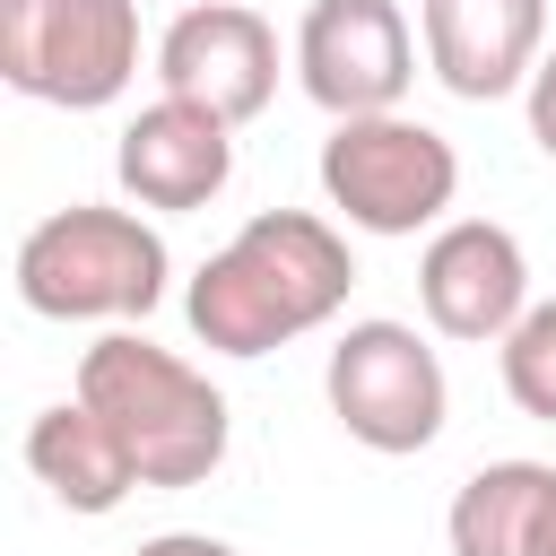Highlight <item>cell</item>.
Masks as SVG:
<instances>
[{
    "instance_id": "1",
    "label": "cell",
    "mask_w": 556,
    "mask_h": 556,
    "mask_svg": "<svg viewBox=\"0 0 556 556\" xmlns=\"http://www.w3.org/2000/svg\"><path fill=\"white\" fill-rule=\"evenodd\" d=\"M356 287L348 235L313 208H261L226 252L200 261V278L182 287V313L200 330V348L217 356H269L304 330H321Z\"/></svg>"
},
{
    "instance_id": "2",
    "label": "cell",
    "mask_w": 556,
    "mask_h": 556,
    "mask_svg": "<svg viewBox=\"0 0 556 556\" xmlns=\"http://www.w3.org/2000/svg\"><path fill=\"white\" fill-rule=\"evenodd\" d=\"M78 400L122 434L139 486H200L226 460V391L139 330H113L78 356Z\"/></svg>"
},
{
    "instance_id": "3",
    "label": "cell",
    "mask_w": 556,
    "mask_h": 556,
    "mask_svg": "<svg viewBox=\"0 0 556 556\" xmlns=\"http://www.w3.org/2000/svg\"><path fill=\"white\" fill-rule=\"evenodd\" d=\"M165 235L130 208H52L17 243V304L43 321H148L165 304Z\"/></svg>"
},
{
    "instance_id": "4",
    "label": "cell",
    "mask_w": 556,
    "mask_h": 556,
    "mask_svg": "<svg viewBox=\"0 0 556 556\" xmlns=\"http://www.w3.org/2000/svg\"><path fill=\"white\" fill-rule=\"evenodd\" d=\"M0 78L61 113H104L139 78V0H0Z\"/></svg>"
},
{
    "instance_id": "5",
    "label": "cell",
    "mask_w": 556,
    "mask_h": 556,
    "mask_svg": "<svg viewBox=\"0 0 556 556\" xmlns=\"http://www.w3.org/2000/svg\"><path fill=\"white\" fill-rule=\"evenodd\" d=\"M321 191L356 235H417L452 208L460 156H452L443 130H426L408 113H365V122H330Z\"/></svg>"
},
{
    "instance_id": "6",
    "label": "cell",
    "mask_w": 556,
    "mask_h": 556,
    "mask_svg": "<svg viewBox=\"0 0 556 556\" xmlns=\"http://www.w3.org/2000/svg\"><path fill=\"white\" fill-rule=\"evenodd\" d=\"M330 417L365 443V452H426L452 417V382H443V356L408 330V321H348L339 348H330Z\"/></svg>"
},
{
    "instance_id": "7",
    "label": "cell",
    "mask_w": 556,
    "mask_h": 556,
    "mask_svg": "<svg viewBox=\"0 0 556 556\" xmlns=\"http://www.w3.org/2000/svg\"><path fill=\"white\" fill-rule=\"evenodd\" d=\"M295 78L330 122L400 113V96L417 78V35H408L400 0H313L295 26Z\"/></svg>"
},
{
    "instance_id": "8",
    "label": "cell",
    "mask_w": 556,
    "mask_h": 556,
    "mask_svg": "<svg viewBox=\"0 0 556 556\" xmlns=\"http://www.w3.org/2000/svg\"><path fill=\"white\" fill-rule=\"evenodd\" d=\"M156 87L200 104V113H217V122L269 113V96H278V35H269V17L243 9V0L182 9L156 35Z\"/></svg>"
},
{
    "instance_id": "9",
    "label": "cell",
    "mask_w": 556,
    "mask_h": 556,
    "mask_svg": "<svg viewBox=\"0 0 556 556\" xmlns=\"http://www.w3.org/2000/svg\"><path fill=\"white\" fill-rule=\"evenodd\" d=\"M417 304L443 339H513V321L530 313V261H521V235L495 226V217H452L434 226V243L417 252Z\"/></svg>"
},
{
    "instance_id": "10",
    "label": "cell",
    "mask_w": 556,
    "mask_h": 556,
    "mask_svg": "<svg viewBox=\"0 0 556 556\" xmlns=\"http://www.w3.org/2000/svg\"><path fill=\"white\" fill-rule=\"evenodd\" d=\"M417 26H426V70L460 104H495L530 87V70L547 61V0H426Z\"/></svg>"
},
{
    "instance_id": "11",
    "label": "cell",
    "mask_w": 556,
    "mask_h": 556,
    "mask_svg": "<svg viewBox=\"0 0 556 556\" xmlns=\"http://www.w3.org/2000/svg\"><path fill=\"white\" fill-rule=\"evenodd\" d=\"M113 174L139 208H208L235 182V122H217L182 96H156L122 122Z\"/></svg>"
},
{
    "instance_id": "12",
    "label": "cell",
    "mask_w": 556,
    "mask_h": 556,
    "mask_svg": "<svg viewBox=\"0 0 556 556\" xmlns=\"http://www.w3.org/2000/svg\"><path fill=\"white\" fill-rule=\"evenodd\" d=\"M26 469L52 486V504H70V513H113L130 486H139V460L122 452V434L70 391V400H52L35 426H26Z\"/></svg>"
},
{
    "instance_id": "13",
    "label": "cell",
    "mask_w": 556,
    "mask_h": 556,
    "mask_svg": "<svg viewBox=\"0 0 556 556\" xmlns=\"http://www.w3.org/2000/svg\"><path fill=\"white\" fill-rule=\"evenodd\" d=\"M547 486H556L547 460H486L478 478H460V495L443 513L452 556H530V530H539Z\"/></svg>"
},
{
    "instance_id": "14",
    "label": "cell",
    "mask_w": 556,
    "mask_h": 556,
    "mask_svg": "<svg viewBox=\"0 0 556 556\" xmlns=\"http://www.w3.org/2000/svg\"><path fill=\"white\" fill-rule=\"evenodd\" d=\"M504 391H513L521 417L556 426V304H530L513 321V339H504Z\"/></svg>"
},
{
    "instance_id": "15",
    "label": "cell",
    "mask_w": 556,
    "mask_h": 556,
    "mask_svg": "<svg viewBox=\"0 0 556 556\" xmlns=\"http://www.w3.org/2000/svg\"><path fill=\"white\" fill-rule=\"evenodd\" d=\"M521 104H530V139L556 156V52L530 70V87H521Z\"/></svg>"
},
{
    "instance_id": "16",
    "label": "cell",
    "mask_w": 556,
    "mask_h": 556,
    "mask_svg": "<svg viewBox=\"0 0 556 556\" xmlns=\"http://www.w3.org/2000/svg\"><path fill=\"white\" fill-rule=\"evenodd\" d=\"M139 556H235L226 539H208V530H156Z\"/></svg>"
},
{
    "instance_id": "17",
    "label": "cell",
    "mask_w": 556,
    "mask_h": 556,
    "mask_svg": "<svg viewBox=\"0 0 556 556\" xmlns=\"http://www.w3.org/2000/svg\"><path fill=\"white\" fill-rule=\"evenodd\" d=\"M530 556H556V486H547V504H539V530H530Z\"/></svg>"
}]
</instances>
